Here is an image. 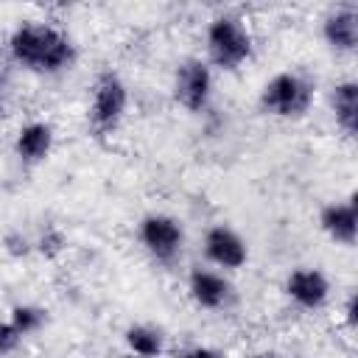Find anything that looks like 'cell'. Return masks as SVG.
Wrapping results in <instances>:
<instances>
[{
  "mask_svg": "<svg viewBox=\"0 0 358 358\" xmlns=\"http://www.w3.org/2000/svg\"><path fill=\"white\" fill-rule=\"evenodd\" d=\"M8 53L20 67L42 76L70 70V64L76 62V45L70 42V36L42 20L20 22L8 36Z\"/></svg>",
  "mask_w": 358,
  "mask_h": 358,
  "instance_id": "cell-1",
  "label": "cell"
},
{
  "mask_svg": "<svg viewBox=\"0 0 358 358\" xmlns=\"http://www.w3.org/2000/svg\"><path fill=\"white\" fill-rule=\"evenodd\" d=\"M204 45H207V64L221 67V70H238L243 62L252 59L255 39L249 34V25L238 14H215L207 22L204 31Z\"/></svg>",
  "mask_w": 358,
  "mask_h": 358,
  "instance_id": "cell-2",
  "label": "cell"
},
{
  "mask_svg": "<svg viewBox=\"0 0 358 358\" xmlns=\"http://www.w3.org/2000/svg\"><path fill=\"white\" fill-rule=\"evenodd\" d=\"M310 103H313V81L299 70H282L271 76L257 98L260 112L285 120H296L308 115Z\"/></svg>",
  "mask_w": 358,
  "mask_h": 358,
  "instance_id": "cell-3",
  "label": "cell"
},
{
  "mask_svg": "<svg viewBox=\"0 0 358 358\" xmlns=\"http://www.w3.org/2000/svg\"><path fill=\"white\" fill-rule=\"evenodd\" d=\"M129 109V87L115 70H103L92 84V101H90V129L103 137L112 134Z\"/></svg>",
  "mask_w": 358,
  "mask_h": 358,
  "instance_id": "cell-4",
  "label": "cell"
},
{
  "mask_svg": "<svg viewBox=\"0 0 358 358\" xmlns=\"http://www.w3.org/2000/svg\"><path fill=\"white\" fill-rule=\"evenodd\" d=\"M137 238L143 249L159 260V263H173L182 249H185V227L179 218L168 213H148L137 224Z\"/></svg>",
  "mask_w": 358,
  "mask_h": 358,
  "instance_id": "cell-5",
  "label": "cell"
},
{
  "mask_svg": "<svg viewBox=\"0 0 358 358\" xmlns=\"http://www.w3.org/2000/svg\"><path fill=\"white\" fill-rule=\"evenodd\" d=\"M173 98L187 112L207 109L213 98V67L199 56L182 59L173 73Z\"/></svg>",
  "mask_w": 358,
  "mask_h": 358,
  "instance_id": "cell-6",
  "label": "cell"
},
{
  "mask_svg": "<svg viewBox=\"0 0 358 358\" xmlns=\"http://www.w3.org/2000/svg\"><path fill=\"white\" fill-rule=\"evenodd\" d=\"M201 249H204V257L224 268V271H238L246 266L249 260V246L246 241L241 238L238 229H232L229 224H213L207 232H204V241H201Z\"/></svg>",
  "mask_w": 358,
  "mask_h": 358,
  "instance_id": "cell-7",
  "label": "cell"
},
{
  "mask_svg": "<svg viewBox=\"0 0 358 358\" xmlns=\"http://www.w3.org/2000/svg\"><path fill=\"white\" fill-rule=\"evenodd\" d=\"M282 291H285V296L296 308L319 310V308L327 305L333 288H330V280H327V274L322 268H316V266H296V268L288 271Z\"/></svg>",
  "mask_w": 358,
  "mask_h": 358,
  "instance_id": "cell-8",
  "label": "cell"
},
{
  "mask_svg": "<svg viewBox=\"0 0 358 358\" xmlns=\"http://www.w3.org/2000/svg\"><path fill=\"white\" fill-rule=\"evenodd\" d=\"M187 294L204 310H224V308H229V302L235 296V288L221 271L196 266L187 274Z\"/></svg>",
  "mask_w": 358,
  "mask_h": 358,
  "instance_id": "cell-9",
  "label": "cell"
},
{
  "mask_svg": "<svg viewBox=\"0 0 358 358\" xmlns=\"http://www.w3.org/2000/svg\"><path fill=\"white\" fill-rule=\"evenodd\" d=\"M322 39L336 53H352L358 45V6L355 3L333 6L322 20Z\"/></svg>",
  "mask_w": 358,
  "mask_h": 358,
  "instance_id": "cell-10",
  "label": "cell"
},
{
  "mask_svg": "<svg viewBox=\"0 0 358 358\" xmlns=\"http://www.w3.org/2000/svg\"><path fill=\"white\" fill-rule=\"evenodd\" d=\"M319 227L322 232L341 246H355L358 235V210H355V196H347L344 201H330L319 210Z\"/></svg>",
  "mask_w": 358,
  "mask_h": 358,
  "instance_id": "cell-11",
  "label": "cell"
},
{
  "mask_svg": "<svg viewBox=\"0 0 358 358\" xmlns=\"http://www.w3.org/2000/svg\"><path fill=\"white\" fill-rule=\"evenodd\" d=\"M53 151V126L45 120H31L20 126L14 137V154L22 165H39Z\"/></svg>",
  "mask_w": 358,
  "mask_h": 358,
  "instance_id": "cell-12",
  "label": "cell"
},
{
  "mask_svg": "<svg viewBox=\"0 0 358 358\" xmlns=\"http://www.w3.org/2000/svg\"><path fill=\"white\" fill-rule=\"evenodd\" d=\"M330 109L336 117V126L352 140L358 134V84L352 78H344L330 92Z\"/></svg>",
  "mask_w": 358,
  "mask_h": 358,
  "instance_id": "cell-13",
  "label": "cell"
},
{
  "mask_svg": "<svg viewBox=\"0 0 358 358\" xmlns=\"http://www.w3.org/2000/svg\"><path fill=\"white\" fill-rule=\"evenodd\" d=\"M123 341L137 358H159L165 352V336L154 324H129Z\"/></svg>",
  "mask_w": 358,
  "mask_h": 358,
  "instance_id": "cell-14",
  "label": "cell"
},
{
  "mask_svg": "<svg viewBox=\"0 0 358 358\" xmlns=\"http://www.w3.org/2000/svg\"><path fill=\"white\" fill-rule=\"evenodd\" d=\"M48 319V310L36 308V305H14L11 313H8V322L22 333V336H31L36 333Z\"/></svg>",
  "mask_w": 358,
  "mask_h": 358,
  "instance_id": "cell-15",
  "label": "cell"
},
{
  "mask_svg": "<svg viewBox=\"0 0 358 358\" xmlns=\"http://www.w3.org/2000/svg\"><path fill=\"white\" fill-rule=\"evenodd\" d=\"M22 338H25V336H22L8 319L0 322V355H11V352H17L20 344H22Z\"/></svg>",
  "mask_w": 358,
  "mask_h": 358,
  "instance_id": "cell-16",
  "label": "cell"
},
{
  "mask_svg": "<svg viewBox=\"0 0 358 358\" xmlns=\"http://www.w3.org/2000/svg\"><path fill=\"white\" fill-rule=\"evenodd\" d=\"M36 246H39V252H42V255L53 257V255H59V252L64 249V235H62L59 229H53V227H50V229H45V235L39 238V243H36Z\"/></svg>",
  "mask_w": 358,
  "mask_h": 358,
  "instance_id": "cell-17",
  "label": "cell"
},
{
  "mask_svg": "<svg viewBox=\"0 0 358 358\" xmlns=\"http://www.w3.org/2000/svg\"><path fill=\"white\" fill-rule=\"evenodd\" d=\"M179 358H224V355H221L218 350H213V347H201V344H196V347L182 350Z\"/></svg>",
  "mask_w": 358,
  "mask_h": 358,
  "instance_id": "cell-18",
  "label": "cell"
},
{
  "mask_svg": "<svg viewBox=\"0 0 358 358\" xmlns=\"http://www.w3.org/2000/svg\"><path fill=\"white\" fill-rule=\"evenodd\" d=\"M344 316H347V324H350V330H355V324H358V296H355V291L347 296V305H344Z\"/></svg>",
  "mask_w": 358,
  "mask_h": 358,
  "instance_id": "cell-19",
  "label": "cell"
},
{
  "mask_svg": "<svg viewBox=\"0 0 358 358\" xmlns=\"http://www.w3.org/2000/svg\"><path fill=\"white\" fill-rule=\"evenodd\" d=\"M246 358H274L271 352H252V355H246Z\"/></svg>",
  "mask_w": 358,
  "mask_h": 358,
  "instance_id": "cell-20",
  "label": "cell"
}]
</instances>
